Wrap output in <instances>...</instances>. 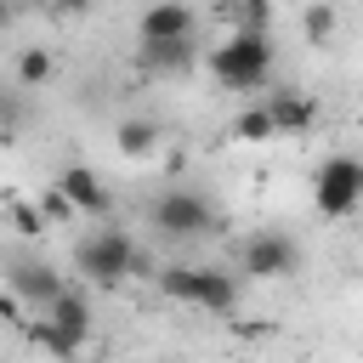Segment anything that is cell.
<instances>
[{
  "label": "cell",
  "mask_w": 363,
  "mask_h": 363,
  "mask_svg": "<svg viewBox=\"0 0 363 363\" xmlns=\"http://www.w3.org/2000/svg\"><path fill=\"white\" fill-rule=\"evenodd\" d=\"M210 68L227 91H255L267 85L272 74V34L267 28H233L216 51H210Z\"/></svg>",
  "instance_id": "1"
},
{
  "label": "cell",
  "mask_w": 363,
  "mask_h": 363,
  "mask_svg": "<svg viewBox=\"0 0 363 363\" xmlns=\"http://www.w3.org/2000/svg\"><path fill=\"white\" fill-rule=\"evenodd\" d=\"M74 261H79V272H85L91 284H102V289H113V284H125L130 272L147 267V255L136 250V238H130L125 227H96V233H85V238L74 244Z\"/></svg>",
  "instance_id": "2"
},
{
  "label": "cell",
  "mask_w": 363,
  "mask_h": 363,
  "mask_svg": "<svg viewBox=\"0 0 363 363\" xmlns=\"http://www.w3.org/2000/svg\"><path fill=\"white\" fill-rule=\"evenodd\" d=\"M153 278L182 306H199V312H233L238 306V278L221 267H159Z\"/></svg>",
  "instance_id": "3"
},
{
  "label": "cell",
  "mask_w": 363,
  "mask_h": 363,
  "mask_svg": "<svg viewBox=\"0 0 363 363\" xmlns=\"http://www.w3.org/2000/svg\"><path fill=\"white\" fill-rule=\"evenodd\" d=\"M28 335H34L51 357H74V352L91 340V301H85L79 289H62V295L28 323Z\"/></svg>",
  "instance_id": "4"
},
{
  "label": "cell",
  "mask_w": 363,
  "mask_h": 363,
  "mask_svg": "<svg viewBox=\"0 0 363 363\" xmlns=\"http://www.w3.org/2000/svg\"><path fill=\"white\" fill-rule=\"evenodd\" d=\"M147 221L164 233V238H204L216 233V204L199 193V187H164L153 204H147Z\"/></svg>",
  "instance_id": "5"
},
{
  "label": "cell",
  "mask_w": 363,
  "mask_h": 363,
  "mask_svg": "<svg viewBox=\"0 0 363 363\" xmlns=\"http://www.w3.org/2000/svg\"><path fill=\"white\" fill-rule=\"evenodd\" d=\"M312 199H318V216L329 221H346L357 204H363V159L352 153H329L312 176Z\"/></svg>",
  "instance_id": "6"
},
{
  "label": "cell",
  "mask_w": 363,
  "mask_h": 363,
  "mask_svg": "<svg viewBox=\"0 0 363 363\" xmlns=\"http://www.w3.org/2000/svg\"><path fill=\"white\" fill-rule=\"evenodd\" d=\"M295 267H301V244H295L284 227H261V233H250L244 250H238V272H244V278H289Z\"/></svg>",
  "instance_id": "7"
},
{
  "label": "cell",
  "mask_w": 363,
  "mask_h": 363,
  "mask_svg": "<svg viewBox=\"0 0 363 363\" xmlns=\"http://www.w3.org/2000/svg\"><path fill=\"white\" fill-rule=\"evenodd\" d=\"M136 40L142 45H153V40H193V6L187 0H153L136 17Z\"/></svg>",
  "instance_id": "8"
},
{
  "label": "cell",
  "mask_w": 363,
  "mask_h": 363,
  "mask_svg": "<svg viewBox=\"0 0 363 363\" xmlns=\"http://www.w3.org/2000/svg\"><path fill=\"white\" fill-rule=\"evenodd\" d=\"M51 187L74 204V216H96V221H102V216H108V204H113V199H108V187H102V176H96L91 164H68Z\"/></svg>",
  "instance_id": "9"
},
{
  "label": "cell",
  "mask_w": 363,
  "mask_h": 363,
  "mask_svg": "<svg viewBox=\"0 0 363 363\" xmlns=\"http://www.w3.org/2000/svg\"><path fill=\"white\" fill-rule=\"evenodd\" d=\"M261 113L272 119V136H306V130L318 125V102H312L306 91H272V96L261 102Z\"/></svg>",
  "instance_id": "10"
},
{
  "label": "cell",
  "mask_w": 363,
  "mask_h": 363,
  "mask_svg": "<svg viewBox=\"0 0 363 363\" xmlns=\"http://www.w3.org/2000/svg\"><path fill=\"white\" fill-rule=\"evenodd\" d=\"M6 278H11V295H17V301H28V306H40V312L68 289L45 261H11V272H6Z\"/></svg>",
  "instance_id": "11"
},
{
  "label": "cell",
  "mask_w": 363,
  "mask_h": 363,
  "mask_svg": "<svg viewBox=\"0 0 363 363\" xmlns=\"http://www.w3.org/2000/svg\"><path fill=\"white\" fill-rule=\"evenodd\" d=\"M136 57L153 74H182L193 62V40H153V45H136Z\"/></svg>",
  "instance_id": "12"
},
{
  "label": "cell",
  "mask_w": 363,
  "mask_h": 363,
  "mask_svg": "<svg viewBox=\"0 0 363 363\" xmlns=\"http://www.w3.org/2000/svg\"><path fill=\"white\" fill-rule=\"evenodd\" d=\"M113 142H119L125 159H147V153L159 147V125H153V119H119Z\"/></svg>",
  "instance_id": "13"
},
{
  "label": "cell",
  "mask_w": 363,
  "mask_h": 363,
  "mask_svg": "<svg viewBox=\"0 0 363 363\" xmlns=\"http://www.w3.org/2000/svg\"><path fill=\"white\" fill-rule=\"evenodd\" d=\"M51 74H57V62H51V51H45V45H28V51L17 57V85H23V91L51 85Z\"/></svg>",
  "instance_id": "14"
},
{
  "label": "cell",
  "mask_w": 363,
  "mask_h": 363,
  "mask_svg": "<svg viewBox=\"0 0 363 363\" xmlns=\"http://www.w3.org/2000/svg\"><path fill=\"white\" fill-rule=\"evenodd\" d=\"M227 136H233V142H272V119H267L261 108H244V113L227 125Z\"/></svg>",
  "instance_id": "15"
},
{
  "label": "cell",
  "mask_w": 363,
  "mask_h": 363,
  "mask_svg": "<svg viewBox=\"0 0 363 363\" xmlns=\"http://www.w3.org/2000/svg\"><path fill=\"white\" fill-rule=\"evenodd\" d=\"M301 28H306V40H312V45H323V40L335 34V6H306Z\"/></svg>",
  "instance_id": "16"
},
{
  "label": "cell",
  "mask_w": 363,
  "mask_h": 363,
  "mask_svg": "<svg viewBox=\"0 0 363 363\" xmlns=\"http://www.w3.org/2000/svg\"><path fill=\"white\" fill-rule=\"evenodd\" d=\"M34 216H40V221H74V204H68L57 187H45V193L34 199Z\"/></svg>",
  "instance_id": "17"
},
{
  "label": "cell",
  "mask_w": 363,
  "mask_h": 363,
  "mask_svg": "<svg viewBox=\"0 0 363 363\" xmlns=\"http://www.w3.org/2000/svg\"><path fill=\"white\" fill-rule=\"evenodd\" d=\"M238 28H267V0H244V23Z\"/></svg>",
  "instance_id": "18"
},
{
  "label": "cell",
  "mask_w": 363,
  "mask_h": 363,
  "mask_svg": "<svg viewBox=\"0 0 363 363\" xmlns=\"http://www.w3.org/2000/svg\"><path fill=\"white\" fill-rule=\"evenodd\" d=\"M96 0H51V11H62V17H79V11H91Z\"/></svg>",
  "instance_id": "19"
}]
</instances>
